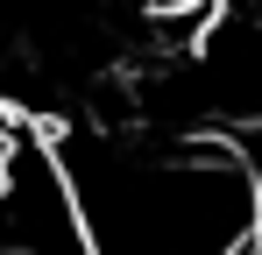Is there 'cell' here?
Masks as SVG:
<instances>
[{
  "label": "cell",
  "instance_id": "obj_1",
  "mask_svg": "<svg viewBox=\"0 0 262 255\" xmlns=\"http://www.w3.org/2000/svg\"><path fill=\"white\" fill-rule=\"evenodd\" d=\"M227 7V0H149V14H163V22H184V29H213V14Z\"/></svg>",
  "mask_w": 262,
  "mask_h": 255
}]
</instances>
